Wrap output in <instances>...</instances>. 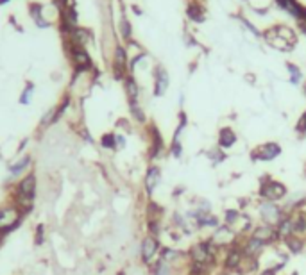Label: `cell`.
<instances>
[{"label": "cell", "instance_id": "1", "mask_svg": "<svg viewBox=\"0 0 306 275\" xmlns=\"http://www.w3.org/2000/svg\"><path fill=\"white\" fill-rule=\"evenodd\" d=\"M27 218V213L16 204L5 200L0 204V238H7L9 234L16 233L24 225Z\"/></svg>", "mask_w": 306, "mask_h": 275}, {"label": "cell", "instance_id": "2", "mask_svg": "<svg viewBox=\"0 0 306 275\" xmlns=\"http://www.w3.org/2000/svg\"><path fill=\"white\" fill-rule=\"evenodd\" d=\"M32 166H34V157L29 152L20 156L18 159H15V161H11L9 165L5 166V170H7V182L18 181L20 177L25 175L27 171L32 170Z\"/></svg>", "mask_w": 306, "mask_h": 275}, {"label": "cell", "instance_id": "3", "mask_svg": "<svg viewBox=\"0 0 306 275\" xmlns=\"http://www.w3.org/2000/svg\"><path fill=\"white\" fill-rule=\"evenodd\" d=\"M285 186L276 181H265V184L261 186V197L269 198V200H276V198L285 197Z\"/></svg>", "mask_w": 306, "mask_h": 275}, {"label": "cell", "instance_id": "4", "mask_svg": "<svg viewBox=\"0 0 306 275\" xmlns=\"http://www.w3.org/2000/svg\"><path fill=\"white\" fill-rule=\"evenodd\" d=\"M140 254H141V261H143V263H151V261L154 259V255L158 254V239H156L154 236H147V238L141 241Z\"/></svg>", "mask_w": 306, "mask_h": 275}, {"label": "cell", "instance_id": "5", "mask_svg": "<svg viewBox=\"0 0 306 275\" xmlns=\"http://www.w3.org/2000/svg\"><path fill=\"white\" fill-rule=\"evenodd\" d=\"M281 154V147L278 143H267V145L259 147L258 154H256V159H261V161H270Z\"/></svg>", "mask_w": 306, "mask_h": 275}, {"label": "cell", "instance_id": "6", "mask_svg": "<svg viewBox=\"0 0 306 275\" xmlns=\"http://www.w3.org/2000/svg\"><path fill=\"white\" fill-rule=\"evenodd\" d=\"M160 179H161V171L158 166H151L149 170H147L145 173V190L149 195H152V191H154L156 188H158V184H160Z\"/></svg>", "mask_w": 306, "mask_h": 275}, {"label": "cell", "instance_id": "7", "mask_svg": "<svg viewBox=\"0 0 306 275\" xmlns=\"http://www.w3.org/2000/svg\"><path fill=\"white\" fill-rule=\"evenodd\" d=\"M45 241H47V225H45L43 222H40V223H36V227H34L32 245H34L36 249H40V247L45 245Z\"/></svg>", "mask_w": 306, "mask_h": 275}, {"label": "cell", "instance_id": "8", "mask_svg": "<svg viewBox=\"0 0 306 275\" xmlns=\"http://www.w3.org/2000/svg\"><path fill=\"white\" fill-rule=\"evenodd\" d=\"M99 145L102 147L104 150H117V134L115 132H106L100 136Z\"/></svg>", "mask_w": 306, "mask_h": 275}, {"label": "cell", "instance_id": "9", "mask_svg": "<svg viewBox=\"0 0 306 275\" xmlns=\"http://www.w3.org/2000/svg\"><path fill=\"white\" fill-rule=\"evenodd\" d=\"M261 214H263V218L270 223H276L280 220V209L274 208V206H270V204L261 206Z\"/></svg>", "mask_w": 306, "mask_h": 275}, {"label": "cell", "instance_id": "10", "mask_svg": "<svg viewBox=\"0 0 306 275\" xmlns=\"http://www.w3.org/2000/svg\"><path fill=\"white\" fill-rule=\"evenodd\" d=\"M166 86H168V75H166L165 70H158V75H156V95H163L165 93Z\"/></svg>", "mask_w": 306, "mask_h": 275}, {"label": "cell", "instance_id": "11", "mask_svg": "<svg viewBox=\"0 0 306 275\" xmlns=\"http://www.w3.org/2000/svg\"><path fill=\"white\" fill-rule=\"evenodd\" d=\"M218 141H220V147H224V148H229V147H231L235 141H236V136H235L233 130L226 127V129L220 130V138H218Z\"/></svg>", "mask_w": 306, "mask_h": 275}, {"label": "cell", "instance_id": "12", "mask_svg": "<svg viewBox=\"0 0 306 275\" xmlns=\"http://www.w3.org/2000/svg\"><path fill=\"white\" fill-rule=\"evenodd\" d=\"M253 238L258 239L259 243H265V241H270V239H274V231H272L270 227H261V229H258V231H256Z\"/></svg>", "mask_w": 306, "mask_h": 275}, {"label": "cell", "instance_id": "13", "mask_svg": "<svg viewBox=\"0 0 306 275\" xmlns=\"http://www.w3.org/2000/svg\"><path fill=\"white\" fill-rule=\"evenodd\" d=\"M125 91L129 95L131 102H136V99H138V86H136L135 79H131V77L125 79Z\"/></svg>", "mask_w": 306, "mask_h": 275}, {"label": "cell", "instance_id": "14", "mask_svg": "<svg viewBox=\"0 0 306 275\" xmlns=\"http://www.w3.org/2000/svg\"><path fill=\"white\" fill-rule=\"evenodd\" d=\"M32 93H34V84H32V83H27V86L24 88V91H22V95H20V104L22 106L31 104Z\"/></svg>", "mask_w": 306, "mask_h": 275}, {"label": "cell", "instance_id": "15", "mask_svg": "<svg viewBox=\"0 0 306 275\" xmlns=\"http://www.w3.org/2000/svg\"><path fill=\"white\" fill-rule=\"evenodd\" d=\"M231 239H233V236H231V231H229V229H226V227H222L217 234H215V241H217V243H220V245L228 243V241H231Z\"/></svg>", "mask_w": 306, "mask_h": 275}, {"label": "cell", "instance_id": "16", "mask_svg": "<svg viewBox=\"0 0 306 275\" xmlns=\"http://www.w3.org/2000/svg\"><path fill=\"white\" fill-rule=\"evenodd\" d=\"M131 113H133V116L136 118V122H140V124L145 122V114H143V111L140 109L138 102H131Z\"/></svg>", "mask_w": 306, "mask_h": 275}, {"label": "cell", "instance_id": "17", "mask_svg": "<svg viewBox=\"0 0 306 275\" xmlns=\"http://www.w3.org/2000/svg\"><path fill=\"white\" fill-rule=\"evenodd\" d=\"M154 275H170V268H168V263L165 261H160L154 268Z\"/></svg>", "mask_w": 306, "mask_h": 275}, {"label": "cell", "instance_id": "18", "mask_svg": "<svg viewBox=\"0 0 306 275\" xmlns=\"http://www.w3.org/2000/svg\"><path fill=\"white\" fill-rule=\"evenodd\" d=\"M204 247H195L193 249V259L201 263V261H206L208 259V250H203Z\"/></svg>", "mask_w": 306, "mask_h": 275}, {"label": "cell", "instance_id": "19", "mask_svg": "<svg viewBox=\"0 0 306 275\" xmlns=\"http://www.w3.org/2000/svg\"><path fill=\"white\" fill-rule=\"evenodd\" d=\"M174 257H177V252L172 249H163V252H161V261H165V263H168V261H172Z\"/></svg>", "mask_w": 306, "mask_h": 275}, {"label": "cell", "instance_id": "20", "mask_svg": "<svg viewBox=\"0 0 306 275\" xmlns=\"http://www.w3.org/2000/svg\"><path fill=\"white\" fill-rule=\"evenodd\" d=\"M238 261H240V254L238 252H231L228 257V261H226V265L229 266V268H233V266L238 265Z\"/></svg>", "mask_w": 306, "mask_h": 275}, {"label": "cell", "instance_id": "21", "mask_svg": "<svg viewBox=\"0 0 306 275\" xmlns=\"http://www.w3.org/2000/svg\"><path fill=\"white\" fill-rule=\"evenodd\" d=\"M286 243L290 247L294 252H299L301 250V241H296V239H286Z\"/></svg>", "mask_w": 306, "mask_h": 275}, {"label": "cell", "instance_id": "22", "mask_svg": "<svg viewBox=\"0 0 306 275\" xmlns=\"http://www.w3.org/2000/svg\"><path fill=\"white\" fill-rule=\"evenodd\" d=\"M288 68H290V73H294V83H299V79H301L299 70H297L296 66H292V64H288Z\"/></svg>", "mask_w": 306, "mask_h": 275}, {"label": "cell", "instance_id": "23", "mask_svg": "<svg viewBox=\"0 0 306 275\" xmlns=\"http://www.w3.org/2000/svg\"><path fill=\"white\" fill-rule=\"evenodd\" d=\"M172 154L176 157H181V145L176 143V141H174V147H172Z\"/></svg>", "mask_w": 306, "mask_h": 275}, {"label": "cell", "instance_id": "24", "mask_svg": "<svg viewBox=\"0 0 306 275\" xmlns=\"http://www.w3.org/2000/svg\"><path fill=\"white\" fill-rule=\"evenodd\" d=\"M125 147V138L122 134H117V148H124Z\"/></svg>", "mask_w": 306, "mask_h": 275}, {"label": "cell", "instance_id": "25", "mask_svg": "<svg viewBox=\"0 0 306 275\" xmlns=\"http://www.w3.org/2000/svg\"><path fill=\"white\" fill-rule=\"evenodd\" d=\"M297 129L301 130V132H303V130H306V113L303 114L301 120H299V127H297Z\"/></svg>", "mask_w": 306, "mask_h": 275}]
</instances>
